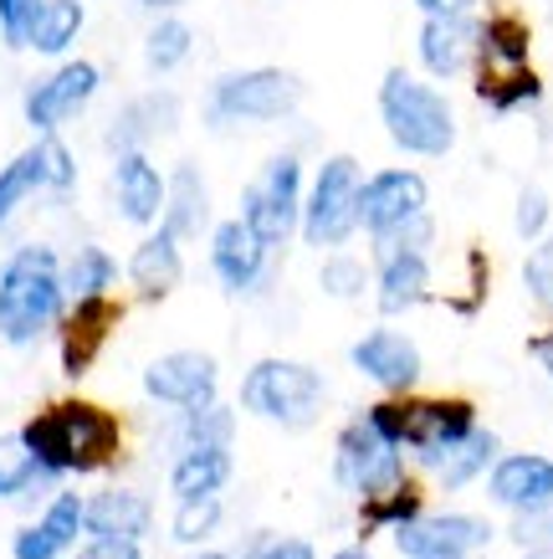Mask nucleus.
<instances>
[{
  "label": "nucleus",
  "instance_id": "nucleus-4",
  "mask_svg": "<svg viewBox=\"0 0 553 559\" xmlns=\"http://www.w3.org/2000/svg\"><path fill=\"white\" fill-rule=\"evenodd\" d=\"M323 401H328L323 374L298 359H256L241 380V406L282 431H308L323 416Z\"/></svg>",
  "mask_w": 553,
  "mask_h": 559
},
{
  "label": "nucleus",
  "instance_id": "nucleus-45",
  "mask_svg": "<svg viewBox=\"0 0 553 559\" xmlns=\"http://www.w3.org/2000/svg\"><path fill=\"white\" fill-rule=\"evenodd\" d=\"M416 5L425 11V21H467L477 0H416Z\"/></svg>",
  "mask_w": 553,
  "mask_h": 559
},
{
  "label": "nucleus",
  "instance_id": "nucleus-29",
  "mask_svg": "<svg viewBox=\"0 0 553 559\" xmlns=\"http://www.w3.org/2000/svg\"><path fill=\"white\" fill-rule=\"evenodd\" d=\"M420 513H425L420 488H416V483H400V488L380 492V498H364V503H359V524H364V534H380V528L400 534L405 524H416Z\"/></svg>",
  "mask_w": 553,
  "mask_h": 559
},
{
  "label": "nucleus",
  "instance_id": "nucleus-40",
  "mask_svg": "<svg viewBox=\"0 0 553 559\" xmlns=\"http://www.w3.org/2000/svg\"><path fill=\"white\" fill-rule=\"evenodd\" d=\"M522 283H528V293H533V304L543 308V313H553V231L528 252V262H522Z\"/></svg>",
  "mask_w": 553,
  "mask_h": 559
},
{
  "label": "nucleus",
  "instance_id": "nucleus-22",
  "mask_svg": "<svg viewBox=\"0 0 553 559\" xmlns=\"http://www.w3.org/2000/svg\"><path fill=\"white\" fill-rule=\"evenodd\" d=\"M180 277H184V257H180V241L169 237V231H149L134 247V257H129V283H134V293L144 304L169 298V293L180 288Z\"/></svg>",
  "mask_w": 553,
  "mask_h": 559
},
{
  "label": "nucleus",
  "instance_id": "nucleus-39",
  "mask_svg": "<svg viewBox=\"0 0 553 559\" xmlns=\"http://www.w3.org/2000/svg\"><path fill=\"white\" fill-rule=\"evenodd\" d=\"M36 159H41V190H72L77 186V159L57 134H41L32 144Z\"/></svg>",
  "mask_w": 553,
  "mask_h": 559
},
{
  "label": "nucleus",
  "instance_id": "nucleus-51",
  "mask_svg": "<svg viewBox=\"0 0 553 559\" xmlns=\"http://www.w3.org/2000/svg\"><path fill=\"white\" fill-rule=\"evenodd\" d=\"M195 559H231V555H216V549H205V555H195Z\"/></svg>",
  "mask_w": 553,
  "mask_h": 559
},
{
  "label": "nucleus",
  "instance_id": "nucleus-15",
  "mask_svg": "<svg viewBox=\"0 0 553 559\" xmlns=\"http://www.w3.org/2000/svg\"><path fill=\"white\" fill-rule=\"evenodd\" d=\"M98 68L93 62H62L47 83H36L26 93V123L41 134H57V123H68L93 93H98Z\"/></svg>",
  "mask_w": 553,
  "mask_h": 559
},
{
  "label": "nucleus",
  "instance_id": "nucleus-30",
  "mask_svg": "<svg viewBox=\"0 0 553 559\" xmlns=\"http://www.w3.org/2000/svg\"><path fill=\"white\" fill-rule=\"evenodd\" d=\"M77 32H83V0H41V16L32 26V51L57 57L77 41Z\"/></svg>",
  "mask_w": 553,
  "mask_h": 559
},
{
  "label": "nucleus",
  "instance_id": "nucleus-46",
  "mask_svg": "<svg viewBox=\"0 0 553 559\" xmlns=\"http://www.w3.org/2000/svg\"><path fill=\"white\" fill-rule=\"evenodd\" d=\"M83 559H144V549L134 539H93Z\"/></svg>",
  "mask_w": 553,
  "mask_h": 559
},
{
  "label": "nucleus",
  "instance_id": "nucleus-16",
  "mask_svg": "<svg viewBox=\"0 0 553 559\" xmlns=\"http://www.w3.org/2000/svg\"><path fill=\"white\" fill-rule=\"evenodd\" d=\"M486 488H492V503H503L513 513H533L553 503V457H538V452H513V457H497L492 473H486Z\"/></svg>",
  "mask_w": 553,
  "mask_h": 559
},
{
  "label": "nucleus",
  "instance_id": "nucleus-31",
  "mask_svg": "<svg viewBox=\"0 0 553 559\" xmlns=\"http://www.w3.org/2000/svg\"><path fill=\"white\" fill-rule=\"evenodd\" d=\"M47 483H51V477L36 467V457L26 452L21 431L0 437V498H26V492L47 488Z\"/></svg>",
  "mask_w": 553,
  "mask_h": 559
},
{
  "label": "nucleus",
  "instance_id": "nucleus-33",
  "mask_svg": "<svg viewBox=\"0 0 553 559\" xmlns=\"http://www.w3.org/2000/svg\"><path fill=\"white\" fill-rule=\"evenodd\" d=\"M190 47H195V32L180 16H165L144 41V62H149V72H175L190 57Z\"/></svg>",
  "mask_w": 553,
  "mask_h": 559
},
{
  "label": "nucleus",
  "instance_id": "nucleus-17",
  "mask_svg": "<svg viewBox=\"0 0 553 559\" xmlns=\"http://www.w3.org/2000/svg\"><path fill=\"white\" fill-rule=\"evenodd\" d=\"M211 272L226 293H252L267 272V247L256 241V231L247 221H220L211 231Z\"/></svg>",
  "mask_w": 553,
  "mask_h": 559
},
{
  "label": "nucleus",
  "instance_id": "nucleus-1",
  "mask_svg": "<svg viewBox=\"0 0 553 559\" xmlns=\"http://www.w3.org/2000/svg\"><path fill=\"white\" fill-rule=\"evenodd\" d=\"M21 441L47 477L103 473L108 462H118L123 426L113 411L93 406V401H57L21 426Z\"/></svg>",
  "mask_w": 553,
  "mask_h": 559
},
{
  "label": "nucleus",
  "instance_id": "nucleus-23",
  "mask_svg": "<svg viewBox=\"0 0 553 559\" xmlns=\"http://www.w3.org/2000/svg\"><path fill=\"white\" fill-rule=\"evenodd\" d=\"M159 221H165L159 231H169L180 247L211 226V190H205V180H201L195 165H180V170L165 180V216Z\"/></svg>",
  "mask_w": 553,
  "mask_h": 559
},
{
  "label": "nucleus",
  "instance_id": "nucleus-12",
  "mask_svg": "<svg viewBox=\"0 0 553 559\" xmlns=\"http://www.w3.org/2000/svg\"><path fill=\"white\" fill-rule=\"evenodd\" d=\"M492 539V524L477 513H420L395 534L400 559H471Z\"/></svg>",
  "mask_w": 553,
  "mask_h": 559
},
{
  "label": "nucleus",
  "instance_id": "nucleus-50",
  "mask_svg": "<svg viewBox=\"0 0 553 559\" xmlns=\"http://www.w3.org/2000/svg\"><path fill=\"white\" fill-rule=\"evenodd\" d=\"M522 559H553V549H528Z\"/></svg>",
  "mask_w": 553,
  "mask_h": 559
},
{
  "label": "nucleus",
  "instance_id": "nucleus-35",
  "mask_svg": "<svg viewBox=\"0 0 553 559\" xmlns=\"http://www.w3.org/2000/svg\"><path fill=\"white\" fill-rule=\"evenodd\" d=\"M32 190H41V159H36V150H26L0 170V226L16 216L21 201H26Z\"/></svg>",
  "mask_w": 553,
  "mask_h": 559
},
{
  "label": "nucleus",
  "instance_id": "nucleus-5",
  "mask_svg": "<svg viewBox=\"0 0 553 559\" xmlns=\"http://www.w3.org/2000/svg\"><path fill=\"white\" fill-rule=\"evenodd\" d=\"M302 103V83L287 68H247V72H226L211 87L205 114L211 123H277L292 119Z\"/></svg>",
  "mask_w": 553,
  "mask_h": 559
},
{
  "label": "nucleus",
  "instance_id": "nucleus-49",
  "mask_svg": "<svg viewBox=\"0 0 553 559\" xmlns=\"http://www.w3.org/2000/svg\"><path fill=\"white\" fill-rule=\"evenodd\" d=\"M139 5H149V11H169V5H184V0H139Z\"/></svg>",
  "mask_w": 553,
  "mask_h": 559
},
{
  "label": "nucleus",
  "instance_id": "nucleus-36",
  "mask_svg": "<svg viewBox=\"0 0 553 559\" xmlns=\"http://www.w3.org/2000/svg\"><path fill=\"white\" fill-rule=\"evenodd\" d=\"M180 441L184 447H226L231 452L236 441V416L226 406H205V411H190L180 426Z\"/></svg>",
  "mask_w": 553,
  "mask_h": 559
},
{
  "label": "nucleus",
  "instance_id": "nucleus-11",
  "mask_svg": "<svg viewBox=\"0 0 553 559\" xmlns=\"http://www.w3.org/2000/svg\"><path fill=\"white\" fill-rule=\"evenodd\" d=\"M216 385L220 370L205 349H175V355L149 359V370H144V395L169 411H184V416L216 406Z\"/></svg>",
  "mask_w": 553,
  "mask_h": 559
},
{
  "label": "nucleus",
  "instance_id": "nucleus-3",
  "mask_svg": "<svg viewBox=\"0 0 553 559\" xmlns=\"http://www.w3.org/2000/svg\"><path fill=\"white\" fill-rule=\"evenodd\" d=\"M380 119H385V134L405 154L436 159V154H446L456 144V114L446 93L410 78L405 68H389L385 83H380Z\"/></svg>",
  "mask_w": 553,
  "mask_h": 559
},
{
  "label": "nucleus",
  "instance_id": "nucleus-8",
  "mask_svg": "<svg viewBox=\"0 0 553 559\" xmlns=\"http://www.w3.org/2000/svg\"><path fill=\"white\" fill-rule=\"evenodd\" d=\"M334 483L344 492H353L359 503H364V498H380V492L405 483V452L389 447V441L359 416V421H349L334 441Z\"/></svg>",
  "mask_w": 553,
  "mask_h": 559
},
{
  "label": "nucleus",
  "instance_id": "nucleus-27",
  "mask_svg": "<svg viewBox=\"0 0 553 559\" xmlns=\"http://www.w3.org/2000/svg\"><path fill=\"white\" fill-rule=\"evenodd\" d=\"M477 57L486 62V72L528 68V26L518 16H486L477 26Z\"/></svg>",
  "mask_w": 553,
  "mask_h": 559
},
{
  "label": "nucleus",
  "instance_id": "nucleus-21",
  "mask_svg": "<svg viewBox=\"0 0 553 559\" xmlns=\"http://www.w3.org/2000/svg\"><path fill=\"white\" fill-rule=\"evenodd\" d=\"M380 313H405V308H416L431 298V262L420 247H389L380 252Z\"/></svg>",
  "mask_w": 553,
  "mask_h": 559
},
{
  "label": "nucleus",
  "instance_id": "nucleus-18",
  "mask_svg": "<svg viewBox=\"0 0 553 559\" xmlns=\"http://www.w3.org/2000/svg\"><path fill=\"white\" fill-rule=\"evenodd\" d=\"M154 524L149 498L134 488H103L93 498H83V534L93 539H144Z\"/></svg>",
  "mask_w": 553,
  "mask_h": 559
},
{
  "label": "nucleus",
  "instance_id": "nucleus-6",
  "mask_svg": "<svg viewBox=\"0 0 553 559\" xmlns=\"http://www.w3.org/2000/svg\"><path fill=\"white\" fill-rule=\"evenodd\" d=\"M359 190H364L359 159L353 154H334L313 175V190L302 201V237L313 247H344L353 237V226H359Z\"/></svg>",
  "mask_w": 553,
  "mask_h": 559
},
{
  "label": "nucleus",
  "instance_id": "nucleus-47",
  "mask_svg": "<svg viewBox=\"0 0 553 559\" xmlns=\"http://www.w3.org/2000/svg\"><path fill=\"white\" fill-rule=\"evenodd\" d=\"M533 355H538V365H543V370H549V380H553V334L533 340Z\"/></svg>",
  "mask_w": 553,
  "mask_h": 559
},
{
  "label": "nucleus",
  "instance_id": "nucleus-14",
  "mask_svg": "<svg viewBox=\"0 0 553 559\" xmlns=\"http://www.w3.org/2000/svg\"><path fill=\"white\" fill-rule=\"evenodd\" d=\"M353 370L369 374L374 385L385 390V395H410V390L420 385V349L410 334H395V329H374V334H364V340L349 349Z\"/></svg>",
  "mask_w": 553,
  "mask_h": 559
},
{
  "label": "nucleus",
  "instance_id": "nucleus-32",
  "mask_svg": "<svg viewBox=\"0 0 553 559\" xmlns=\"http://www.w3.org/2000/svg\"><path fill=\"white\" fill-rule=\"evenodd\" d=\"M477 93L486 98V108L513 114V108H528V103L543 98V83H538V72H528V68H518V72H482V78H477Z\"/></svg>",
  "mask_w": 553,
  "mask_h": 559
},
{
  "label": "nucleus",
  "instance_id": "nucleus-38",
  "mask_svg": "<svg viewBox=\"0 0 553 559\" xmlns=\"http://www.w3.org/2000/svg\"><path fill=\"white\" fill-rule=\"evenodd\" d=\"M318 288L328 293V298H338V304H353V298L369 288V267L349 252H334L318 272Z\"/></svg>",
  "mask_w": 553,
  "mask_h": 559
},
{
  "label": "nucleus",
  "instance_id": "nucleus-7",
  "mask_svg": "<svg viewBox=\"0 0 553 559\" xmlns=\"http://www.w3.org/2000/svg\"><path fill=\"white\" fill-rule=\"evenodd\" d=\"M241 221L256 231L262 247H282L302 226V165L292 154H277L262 165L252 186L241 190Z\"/></svg>",
  "mask_w": 553,
  "mask_h": 559
},
{
  "label": "nucleus",
  "instance_id": "nucleus-44",
  "mask_svg": "<svg viewBox=\"0 0 553 559\" xmlns=\"http://www.w3.org/2000/svg\"><path fill=\"white\" fill-rule=\"evenodd\" d=\"M513 539L528 544V549H549V539H553V503L549 509H533V513H518Z\"/></svg>",
  "mask_w": 553,
  "mask_h": 559
},
{
  "label": "nucleus",
  "instance_id": "nucleus-34",
  "mask_svg": "<svg viewBox=\"0 0 553 559\" xmlns=\"http://www.w3.org/2000/svg\"><path fill=\"white\" fill-rule=\"evenodd\" d=\"M36 528H41V534H47V539L68 555L72 544L83 539V492H51V503L41 509Z\"/></svg>",
  "mask_w": 553,
  "mask_h": 559
},
{
  "label": "nucleus",
  "instance_id": "nucleus-43",
  "mask_svg": "<svg viewBox=\"0 0 553 559\" xmlns=\"http://www.w3.org/2000/svg\"><path fill=\"white\" fill-rule=\"evenodd\" d=\"M513 226H518V237L543 241V231H549V195H543L538 186H528L518 195V216H513Z\"/></svg>",
  "mask_w": 553,
  "mask_h": 559
},
{
  "label": "nucleus",
  "instance_id": "nucleus-10",
  "mask_svg": "<svg viewBox=\"0 0 553 559\" xmlns=\"http://www.w3.org/2000/svg\"><path fill=\"white\" fill-rule=\"evenodd\" d=\"M425 201H431V190L416 170H380L359 190V226L374 241H389L425 221Z\"/></svg>",
  "mask_w": 553,
  "mask_h": 559
},
{
  "label": "nucleus",
  "instance_id": "nucleus-24",
  "mask_svg": "<svg viewBox=\"0 0 553 559\" xmlns=\"http://www.w3.org/2000/svg\"><path fill=\"white\" fill-rule=\"evenodd\" d=\"M231 483V452L226 447H184L175 467H169V488L180 503L190 498H220V488Z\"/></svg>",
  "mask_w": 553,
  "mask_h": 559
},
{
  "label": "nucleus",
  "instance_id": "nucleus-28",
  "mask_svg": "<svg viewBox=\"0 0 553 559\" xmlns=\"http://www.w3.org/2000/svg\"><path fill=\"white\" fill-rule=\"evenodd\" d=\"M118 283V262L103 247H83L72 252V262L62 267V293L68 304H87V298H108Z\"/></svg>",
  "mask_w": 553,
  "mask_h": 559
},
{
  "label": "nucleus",
  "instance_id": "nucleus-25",
  "mask_svg": "<svg viewBox=\"0 0 553 559\" xmlns=\"http://www.w3.org/2000/svg\"><path fill=\"white\" fill-rule=\"evenodd\" d=\"M477 57V26L471 21H425L420 26V62L436 78H456Z\"/></svg>",
  "mask_w": 553,
  "mask_h": 559
},
{
  "label": "nucleus",
  "instance_id": "nucleus-26",
  "mask_svg": "<svg viewBox=\"0 0 553 559\" xmlns=\"http://www.w3.org/2000/svg\"><path fill=\"white\" fill-rule=\"evenodd\" d=\"M492 462H497V437H492L486 426H477L467 441H456L452 452H441V457L431 462V477H436L441 488H467V483H477L482 473H492Z\"/></svg>",
  "mask_w": 553,
  "mask_h": 559
},
{
  "label": "nucleus",
  "instance_id": "nucleus-13",
  "mask_svg": "<svg viewBox=\"0 0 553 559\" xmlns=\"http://www.w3.org/2000/svg\"><path fill=\"white\" fill-rule=\"evenodd\" d=\"M118 323V304L113 298H87V304H68L62 323H57V359H62V374L68 380H83L93 365H98L103 344Z\"/></svg>",
  "mask_w": 553,
  "mask_h": 559
},
{
  "label": "nucleus",
  "instance_id": "nucleus-20",
  "mask_svg": "<svg viewBox=\"0 0 553 559\" xmlns=\"http://www.w3.org/2000/svg\"><path fill=\"white\" fill-rule=\"evenodd\" d=\"M180 119V98L175 93H144V98L123 103L118 119L108 123V150L113 154H144V144L169 134Z\"/></svg>",
  "mask_w": 553,
  "mask_h": 559
},
{
  "label": "nucleus",
  "instance_id": "nucleus-48",
  "mask_svg": "<svg viewBox=\"0 0 553 559\" xmlns=\"http://www.w3.org/2000/svg\"><path fill=\"white\" fill-rule=\"evenodd\" d=\"M334 559H374V555H369V549H359V544H353V549H338Z\"/></svg>",
  "mask_w": 553,
  "mask_h": 559
},
{
  "label": "nucleus",
  "instance_id": "nucleus-19",
  "mask_svg": "<svg viewBox=\"0 0 553 559\" xmlns=\"http://www.w3.org/2000/svg\"><path fill=\"white\" fill-rule=\"evenodd\" d=\"M113 205L123 221L154 226L165 216V175L154 170L149 154H118L113 165Z\"/></svg>",
  "mask_w": 553,
  "mask_h": 559
},
{
  "label": "nucleus",
  "instance_id": "nucleus-41",
  "mask_svg": "<svg viewBox=\"0 0 553 559\" xmlns=\"http://www.w3.org/2000/svg\"><path fill=\"white\" fill-rule=\"evenodd\" d=\"M36 16H41V0H0V36H5V47H32Z\"/></svg>",
  "mask_w": 553,
  "mask_h": 559
},
{
  "label": "nucleus",
  "instance_id": "nucleus-9",
  "mask_svg": "<svg viewBox=\"0 0 553 559\" xmlns=\"http://www.w3.org/2000/svg\"><path fill=\"white\" fill-rule=\"evenodd\" d=\"M400 452H416L425 467L477 431V406L456 395H400Z\"/></svg>",
  "mask_w": 553,
  "mask_h": 559
},
{
  "label": "nucleus",
  "instance_id": "nucleus-37",
  "mask_svg": "<svg viewBox=\"0 0 553 559\" xmlns=\"http://www.w3.org/2000/svg\"><path fill=\"white\" fill-rule=\"evenodd\" d=\"M220 519H226L220 498H190V503H180V509H175L169 534H175V544H205L220 528Z\"/></svg>",
  "mask_w": 553,
  "mask_h": 559
},
{
  "label": "nucleus",
  "instance_id": "nucleus-2",
  "mask_svg": "<svg viewBox=\"0 0 553 559\" xmlns=\"http://www.w3.org/2000/svg\"><path fill=\"white\" fill-rule=\"evenodd\" d=\"M68 313L62 293V262L51 247H16L11 262L0 267V340L26 349L47 329H57Z\"/></svg>",
  "mask_w": 553,
  "mask_h": 559
},
{
  "label": "nucleus",
  "instance_id": "nucleus-42",
  "mask_svg": "<svg viewBox=\"0 0 553 559\" xmlns=\"http://www.w3.org/2000/svg\"><path fill=\"white\" fill-rule=\"evenodd\" d=\"M241 559H318V549L308 539H292V534H256Z\"/></svg>",
  "mask_w": 553,
  "mask_h": 559
}]
</instances>
